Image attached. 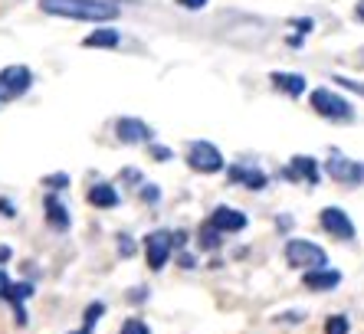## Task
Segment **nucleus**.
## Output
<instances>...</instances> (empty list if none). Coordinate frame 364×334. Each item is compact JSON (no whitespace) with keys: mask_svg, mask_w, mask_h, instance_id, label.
<instances>
[{"mask_svg":"<svg viewBox=\"0 0 364 334\" xmlns=\"http://www.w3.org/2000/svg\"><path fill=\"white\" fill-rule=\"evenodd\" d=\"M43 14L66 20H85V23H105L119 17V4L112 0H40Z\"/></svg>","mask_w":364,"mask_h":334,"instance_id":"obj_1","label":"nucleus"},{"mask_svg":"<svg viewBox=\"0 0 364 334\" xmlns=\"http://www.w3.org/2000/svg\"><path fill=\"white\" fill-rule=\"evenodd\" d=\"M286 262L296 269H305V272L325 269V249L315 246V242H309V239H289L286 242Z\"/></svg>","mask_w":364,"mask_h":334,"instance_id":"obj_2","label":"nucleus"},{"mask_svg":"<svg viewBox=\"0 0 364 334\" xmlns=\"http://www.w3.org/2000/svg\"><path fill=\"white\" fill-rule=\"evenodd\" d=\"M309 102H312V109L318 112V115H322V118H331V122H351V118H355L351 105H348L341 95L331 92V89H315Z\"/></svg>","mask_w":364,"mask_h":334,"instance_id":"obj_3","label":"nucleus"},{"mask_svg":"<svg viewBox=\"0 0 364 334\" xmlns=\"http://www.w3.org/2000/svg\"><path fill=\"white\" fill-rule=\"evenodd\" d=\"M187 164L194 171H200V174H217L223 167V154L210 141H194L187 148Z\"/></svg>","mask_w":364,"mask_h":334,"instance_id":"obj_4","label":"nucleus"},{"mask_svg":"<svg viewBox=\"0 0 364 334\" xmlns=\"http://www.w3.org/2000/svg\"><path fill=\"white\" fill-rule=\"evenodd\" d=\"M325 171L331 174V181H338V184H364V164L361 161H348L341 158L338 151H331V158L325 161Z\"/></svg>","mask_w":364,"mask_h":334,"instance_id":"obj_5","label":"nucleus"},{"mask_svg":"<svg viewBox=\"0 0 364 334\" xmlns=\"http://www.w3.org/2000/svg\"><path fill=\"white\" fill-rule=\"evenodd\" d=\"M30 82H33V75L26 66H7L0 72V99H17L30 89Z\"/></svg>","mask_w":364,"mask_h":334,"instance_id":"obj_6","label":"nucleus"},{"mask_svg":"<svg viewBox=\"0 0 364 334\" xmlns=\"http://www.w3.org/2000/svg\"><path fill=\"white\" fill-rule=\"evenodd\" d=\"M322 230L331 233L335 239H355V223H351L348 213L338 210V207H325L322 210Z\"/></svg>","mask_w":364,"mask_h":334,"instance_id":"obj_7","label":"nucleus"},{"mask_svg":"<svg viewBox=\"0 0 364 334\" xmlns=\"http://www.w3.org/2000/svg\"><path fill=\"white\" fill-rule=\"evenodd\" d=\"M171 233H151L148 239H144V256H148V266L154 269V272H161L164 262H168L171 256Z\"/></svg>","mask_w":364,"mask_h":334,"instance_id":"obj_8","label":"nucleus"},{"mask_svg":"<svg viewBox=\"0 0 364 334\" xmlns=\"http://www.w3.org/2000/svg\"><path fill=\"white\" fill-rule=\"evenodd\" d=\"M210 226L217 230V233H240L246 226V217L240 213V210H230V207H217L210 217Z\"/></svg>","mask_w":364,"mask_h":334,"instance_id":"obj_9","label":"nucleus"},{"mask_svg":"<svg viewBox=\"0 0 364 334\" xmlns=\"http://www.w3.org/2000/svg\"><path fill=\"white\" fill-rule=\"evenodd\" d=\"M115 134H119V141H125V144H141L151 138V128L144 125V122H138V118H119Z\"/></svg>","mask_w":364,"mask_h":334,"instance_id":"obj_10","label":"nucleus"},{"mask_svg":"<svg viewBox=\"0 0 364 334\" xmlns=\"http://www.w3.org/2000/svg\"><path fill=\"white\" fill-rule=\"evenodd\" d=\"M282 174L289 177V181H309V184H318V167H315L312 158H292L289 161V167L282 171Z\"/></svg>","mask_w":364,"mask_h":334,"instance_id":"obj_11","label":"nucleus"},{"mask_svg":"<svg viewBox=\"0 0 364 334\" xmlns=\"http://www.w3.org/2000/svg\"><path fill=\"white\" fill-rule=\"evenodd\" d=\"M302 282H305V289H312V292H328V289H335V285L341 282V276L335 269H312V272L302 276Z\"/></svg>","mask_w":364,"mask_h":334,"instance_id":"obj_12","label":"nucleus"},{"mask_svg":"<svg viewBox=\"0 0 364 334\" xmlns=\"http://www.w3.org/2000/svg\"><path fill=\"white\" fill-rule=\"evenodd\" d=\"M230 181H233V184L253 187V190H263V187H266V174H263V171H256V167H243V164L230 167Z\"/></svg>","mask_w":364,"mask_h":334,"instance_id":"obj_13","label":"nucleus"},{"mask_svg":"<svg viewBox=\"0 0 364 334\" xmlns=\"http://www.w3.org/2000/svg\"><path fill=\"white\" fill-rule=\"evenodd\" d=\"M272 85L282 89V92H289L292 99L305 92V79L302 75H296V72H272Z\"/></svg>","mask_w":364,"mask_h":334,"instance_id":"obj_14","label":"nucleus"},{"mask_svg":"<svg viewBox=\"0 0 364 334\" xmlns=\"http://www.w3.org/2000/svg\"><path fill=\"white\" fill-rule=\"evenodd\" d=\"M89 203L92 207H119V193H115V187L112 184H95L92 190H89Z\"/></svg>","mask_w":364,"mask_h":334,"instance_id":"obj_15","label":"nucleus"},{"mask_svg":"<svg viewBox=\"0 0 364 334\" xmlns=\"http://www.w3.org/2000/svg\"><path fill=\"white\" fill-rule=\"evenodd\" d=\"M43 207H46V220H50L53 230H66V226H69V213H66V207H63L56 197H46V203H43Z\"/></svg>","mask_w":364,"mask_h":334,"instance_id":"obj_16","label":"nucleus"},{"mask_svg":"<svg viewBox=\"0 0 364 334\" xmlns=\"http://www.w3.org/2000/svg\"><path fill=\"white\" fill-rule=\"evenodd\" d=\"M119 30H95L82 40V46H119Z\"/></svg>","mask_w":364,"mask_h":334,"instance_id":"obj_17","label":"nucleus"},{"mask_svg":"<svg viewBox=\"0 0 364 334\" xmlns=\"http://www.w3.org/2000/svg\"><path fill=\"white\" fill-rule=\"evenodd\" d=\"M102 311H105V305H102V301H95V305H89V308H85V325L79 328L76 334H89V331H92V325H95V321H99V318H102Z\"/></svg>","mask_w":364,"mask_h":334,"instance_id":"obj_18","label":"nucleus"},{"mask_svg":"<svg viewBox=\"0 0 364 334\" xmlns=\"http://www.w3.org/2000/svg\"><path fill=\"white\" fill-rule=\"evenodd\" d=\"M220 246V233L213 226H203L200 230V249H217Z\"/></svg>","mask_w":364,"mask_h":334,"instance_id":"obj_19","label":"nucleus"},{"mask_svg":"<svg viewBox=\"0 0 364 334\" xmlns=\"http://www.w3.org/2000/svg\"><path fill=\"white\" fill-rule=\"evenodd\" d=\"M325 334H348V318L345 315H331L325 321Z\"/></svg>","mask_w":364,"mask_h":334,"instance_id":"obj_20","label":"nucleus"},{"mask_svg":"<svg viewBox=\"0 0 364 334\" xmlns=\"http://www.w3.org/2000/svg\"><path fill=\"white\" fill-rule=\"evenodd\" d=\"M122 334H148V325L138 321V318H128L125 325H122Z\"/></svg>","mask_w":364,"mask_h":334,"instance_id":"obj_21","label":"nucleus"},{"mask_svg":"<svg viewBox=\"0 0 364 334\" xmlns=\"http://www.w3.org/2000/svg\"><path fill=\"white\" fill-rule=\"evenodd\" d=\"M331 82H338V85H345V89H351V92H361V95H364V82H358V79H345V75H335Z\"/></svg>","mask_w":364,"mask_h":334,"instance_id":"obj_22","label":"nucleus"},{"mask_svg":"<svg viewBox=\"0 0 364 334\" xmlns=\"http://www.w3.org/2000/svg\"><path fill=\"white\" fill-rule=\"evenodd\" d=\"M46 187H53V190H63V187H69V174H53L43 181Z\"/></svg>","mask_w":364,"mask_h":334,"instance_id":"obj_23","label":"nucleus"},{"mask_svg":"<svg viewBox=\"0 0 364 334\" xmlns=\"http://www.w3.org/2000/svg\"><path fill=\"white\" fill-rule=\"evenodd\" d=\"M184 10H200V7H207V0H178Z\"/></svg>","mask_w":364,"mask_h":334,"instance_id":"obj_24","label":"nucleus"},{"mask_svg":"<svg viewBox=\"0 0 364 334\" xmlns=\"http://www.w3.org/2000/svg\"><path fill=\"white\" fill-rule=\"evenodd\" d=\"M141 200L154 203V200H158V190H154V187H151V184H148V187H144V190H141Z\"/></svg>","mask_w":364,"mask_h":334,"instance_id":"obj_25","label":"nucleus"},{"mask_svg":"<svg viewBox=\"0 0 364 334\" xmlns=\"http://www.w3.org/2000/svg\"><path fill=\"white\" fill-rule=\"evenodd\" d=\"M10 285H14V282H10V279H7V276H4V272H0V298H7V292H10Z\"/></svg>","mask_w":364,"mask_h":334,"instance_id":"obj_26","label":"nucleus"},{"mask_svg":"<svg viewBox=\"0 0 364 334\" xmlns=\"http://www.w3.org/2000/svg\"><path fill=\"white\" fill-rule=\"evenodd\" d=\"M119 249H122V256H132V252H135V246H132V242H128V236H122Z\"/></svg>","mask_w":364,"mask_h":334,"instance_id":"obj_27","label":"nucleus"},{"mask_svg":"<svg viewBox=\"0 0 364 334\" xmlns=\"http://www.w3.org/2000/svg\"><path fill=\"white\" fill-rule=\"evenodd\" d=\"M154 158H158V161H168L171 151H168V148H154Z\"/></svg>","mask_w":364,"mask_h":334,"instance_id":"obj_28","label":"nucleus"},{"mask_svg":"<svg viewBox=\"0 0 364 334\" xmlns=\"http://www.w3.org/2000/svg\"><path fill=\"white\" fill-rule=\"evenodd\" d=\"M0 213H4V217H14V207H10L7 200H0Z\"/></svg>","mask_w":364,"mask_h":334,"instance_id":"obj_29","label":"nucleus"},{"mask_svg":"<svg viewBox=\"0 0 364 334\" xmlns=\"http://www.w3.org/2000/svg\"><path fill=\"white\" fill-rule=\"evenodd\" d=\"M10 259V249H7V246H0V262H7Z\"/></svg>","mask_w":364,"mask_h":334,"instance_id":"obj_30","label":"nucleus"},{"mask_svg":"<svg viewBox=\"0 0 364 334\" xmlns=\"http://www.w3.org/2000/svg\"><path fill=\"white\" fill-rule=\"evenodd\" d=\"M355 17H358V20H364V0H361V4H358V10H355Z\"/></svg>","mask_w":364,"mask_h":334,"instance_id":"obj_31","label":"nucleus"}]
</instances>
